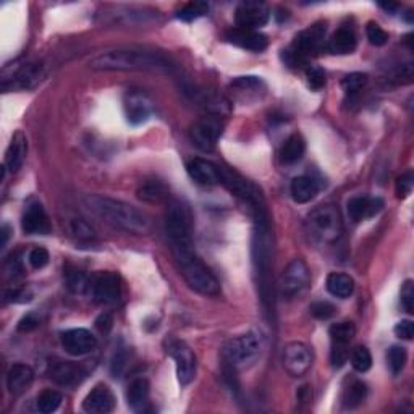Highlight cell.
I'll return each instance as SVG.
<instances>
[{"instance_id": "f6af8a7d", "label": "cell", "mask_w": 414, "mask_h": 414, "mask_svg": "<svg viewBox=\"0 0 414 414\" xmlns=\"http://www.w3.org/2000/svg\"><path fill=\"white\" fill-rule=\"evenodd\" d=\"M49 251L45 248H34L31 253H29V264H31L34 269H43L49 264Z\"/></svg>"}, {"instance_id": "e0dca14e", "label": "cell", "mask_w": 414, "mask_h": 414, "mask_svg": "<svg viewBox=\"0 0 414 414\" xmlns=\"http://www.w3.org/2000/svg\"><path fill=\"white\" fill-rule=\"evenodd\" d=\"M383 201L381 197L371 196H354L348 201V215L353 222H363L366 219L374 217L382 211Z\"/></svg>"}, {"instance_id": "d590c367", "label": "cell", "mask_w": 414, "mask_h": 414, "mask_svg": "<svg viewBox=\"0 0 414 414\" xmlns=\"http://www.w3.org/2000/svg\"><path fill=\"white\" fill-rule=\"evenodd\" d=\"M209 11V5L206 2H191L186 4L185 7L178 11V18L183 21H193L201 18Z\"/></svg>"}, {"instance_id": "8fae6325", "label": "cell", "mask_w": 414, "mask_h": 414, "mask_svg": "<svg viewBox=\"0 0 414 414\" xmlns=\"http://www.w3.org/2000/svg\"><path fill=\"white\" fill-rule=\"evenodd\" d=\"M167 353L173 358L175 364H177V376L182 386H188L193 381L196 374V358L191 348L186 345L185 342L175 340L170 338L165 343Z\"/></svg>"}, {"instance_id": "4fadbf2b", "label": "cell", "mask_w": 414, "mask_h": 414, "mask_svg": "<svg viewBox=\"0 0 414 414\" xmlns=\"http://www.w3.org/2000/svg\"><path fill=\"white\" fill-rule=\"evenodd\" d=\"M312 364V353L305 343L293 342L283 348V366L290 376L301 377Z\"/></svg>"}, {"instance_id": "4dcf8cb0", "label": "cell", "mask_w": 414, "mask_h": 414, "mask_svg": "<svg viewBox=\"0 0 414 414\" xmlns=\"http://www.w3.org/2000/svg\"><path fill=\"white\" fill-rule=\"evenodd\" d=\"M230 87L240 96L241 94L259 96V92L266 89V85H264V81L259 80L258 77H240L233 81Z\"/></svg>"}, {"instance_id": "7bdbcfd3", "label": "cell", "mask_w": 414, "mask_h": 414, "mask_svg": "<svg viewBox=\"0 0 414 414\" xmlns=\"http://www.w3.org/2000/svg\"><path fill=\"white\" fill-rule=\"evenodd\" d=\"M401 306L408 314L414 312V283L413 280H406L403 288H401Z\"/></svg>"}, {"instance_id": "681fc988", "label": "cell", "mask_w": 414, "mask_h": 414, "mask_svg": "<svg viewBox=\"0 0 414 414\" xmlns=\"http://www.w3.org/2000/svg\"><path fill=\"white\" fill-rule=\"evenodd\" d=\"M72 229L78 238H86V240H89V238L94 236V231H92L91 227L81 220H75L72 224Z\"/></svg>"}, {"instance_id": "ba28073f", "label": "cell", "mask_w": 414, "mask_h": 414, "mask_svg": "<svg viewBox=\"0 0 414 414\" xmlns=\"http://www.w3.org/2000/svg\"><path fill=\"white\" fill-rule=\"evenodd\" d=\"M311 272L303 259H293L278 278V293L283 300H293L307 288Z\"/></svg>"}, {"instance_id": "d4e9b609", "label": "cell", "mask_w": 414, "mask_h": 414, "mask_svg": "<svg viewBox=\"0 0 414 414\" xmlns=\"http://www.w3.org/2000/svg\"><path fill=\"white\" fill-rule=\"evenodd\" d=\"M291 197L298 204H306L312 201L319 193V183L312 177L303 175V177H296L290 186Z\"/></svg>"}, {"instance_id": "1f68e13d", "label": "cell", "mask_w": 414, "mask_h": 414, "mask_svg": "<svg viewBox=\"0 0 414 414\" xmlns=\"http://www.w3.org/2000/svg\"><path fill=\"white\" fill-rule=\"evenodd\" d=\"M366 395H367V388L364 383L359 381H354L349 383V387H347L345 392H343V405H345V408L353 410V408H356L363 403V401L366 400Z\"/></svg>"}, {"instance_id": "3957f363", "label": "cell", "mask_w": 414, "mask_h": 414, "mask_svg": "<svg viewBox=\"0 0 414 414\" xmlns=\"http://www.w3.org/2000/svg\"><path fill=\"white\" fill-rule=\"evenodd\" d=\"M173 256L180 272H182L183 278L191 288L206 296H217L220 293L217 278L209 271V267L197 258L195 249L180 251V253H173Z\"/></svg>"}, {"instance_id": "e575fe53", "label": "cell", "mask_w": 414, "mask_h": 414, "mask_svg": "<svg viewBox=\"0 0 414 414\" xmlns=\"http://www.w3.org/2000/svg\"><path fill=\"white\" fill-rule=\"evenodd\" d=\"M65 282L68 290L72 293H85L89 287V280H87L86 273H83L78 269H67L65 272Z\"/></svg>"}, {"instance_id": "f1b7e54d", "label": "cell", "mask_w": 414, "mask_h": 414, "mask_svg": "<svg viewBox=\"0 0 414 414\" xmlns=\"http://www.w3.org/2000/svg\"><path fill=\"white\" fill-rule=\"evenodd\" d=\"M327 290L330 295L337 296V298H349L354 291V280L347 273L334 272L327 277Z\"/></svg>"}, {"instance_id": "603a6c76", "label": "cell", "mask_w": 414, "mask_h": 414, "mask_svg": "<svg viewBox=\"0 0 414 414\" xmlns=\"http://www.w3.org/2000/svg\"><path fill=\"white\" fill-rule=\"evenodd\" d=\"M354 49H356V33L352 26H340L329 39V50L335 55L353 54Z\"/></svg>"}, {"instance_id": "277c9868", "label": "cell", "mask_w": 414, "mask_h": 414, "mask_svg": "<svg viewBox=\"0 0 414 414\" xmlns=\"http://www.w3.org/2000/svg\"><path fill=\"white\" fill-rule=\"evenodd\" d=\"M165 230L172 244V253L193 249V224L188 206L182 201H172L165 214Z\"/></svg>"}, {"instance_id": "d6a6232c", "label": "cell", "mask_w": 414, "mask_h": 414, "mask_svg": "<svg viewBox=\"0 0 414 414\" xmlns=\"http://www.w3.org/2000/svg\"><path fill=\"white\" fill-rule=\"evenodd\" d=\"M63 396L57 390H44L43 393L38 396V410L39 413L49 414L54 413L58 406H60Z\"/></svg>"}, {"instance_id": "c3c4849f", "label": "cell", "mask_w": 414, "mask_h": 414, "mask_svg": "<svg viewBox=\"0 0 414 414\" xmlns=\"http://www.w3.org/2000/svg\"><path fill=\"white\" fill-rule=\"evenodd\" d=\"M126 366V353L125 352H119L115 353V356L112 359V366H110V371H112L114 377H120L124 374V369Z\"/></svg>"}, {"instance_id": "44dd1931", "label": "cell", "mask_w": 414, "mask_h": 414, "mask_svg": "<svg viewBox=\"0 0 414 414\" xmlns=\"http://www.w3.org/2000/svg\"><path fill=\"white\" fill-rule=\"evenodd\" d=\"M227 38H229L231 44L238 45V48L253 50V52H262L267 48V44H269L264 34L253 31V29L236 28V29H233V31H230Z\"/></svg>"}, {"instance_id": "7402d4cb", "label": "cell", "mask_w": 414, "mask_h": 414, "mask_svg": "<svg viewBox=\"0 0 414 414\" xmlns=\"http://www.w3.org/2000/svg\"><path fill=\"white\" fill-rule=\"evenodd\" d=\"M34 382V372L26 364H13L7 374V387L11 395H23Z\"/></svg>"}, {"instance_id": "30bf717a", "label": "cell", "mask_w": 414, "mask_h": 414, "mask_svg": "<svg viewBox=\"0 0 414 414\" xmlns=\"http://www.w3.org/2000/svg\"><path fill=\"white\" fill-rule=\"evenodd\" d=\"M87 291L97 305H115L121 296L120 280L112 272H101L89 280Z\"/></svg>"}, {"instance_id": "bcb514c9", "label": "cell", "mask_w": 414, "mask_h": 414, "mask_svg": "<svg viewBox=\"0 0 414 414\" xmlns=\"http://www.w3.org/2000/svg\"><path fill=\"white\" fill-rule=\"evenodd\" d=\"M413 186H414L413 172L403 173L401 177H398V180H396V195L400 197H408L411 195Z\"/></svg>"}, {"instance_id": "ab89813d", "label": "cell", "mask_w": 414, "mask_h": 414, "mask_svg": "<svg viewBox=\"0 0 414 414\" xmlns=\"http://www.w3.org/2000/svg\"><path fill=\"white\" fill-rule=\"evenodd\" d=\"M366 34H367V39H369V43L372 45H376V48H382V45H386L388 43V34L374 21H371L369 25H367Z\"/></svg>"}, {"instance_id": "83f0119b", "label": "cell", "mask_w": 414, "mask_h": 414, "mask_svg": "<svg viewBox=\"0 0 414 414\" xmlns=\"http://www.w3.org/2000/svg\"><path fill=\"white\" fill-rule=\"evenodd\" d=\"M305 153H306L305 139H303V136L298 135V133H295V135H291L287 141H285L280 157H282L283 164L291 165V164H296V162H300L303 159V156H305Z\"/></svg>"}, {"instance_id": "8d00e7d4", "label": "cell", "mask_w": 414, "mask_h": 414, "mask_svg": "<svg viewBox=\"0 0 414 414\" xmlns=\"http://www.w3.org/2000/svg\"><path fill=\"white\" fill-rule=\"evenodd\" d=\"M387 361H388V367L392 369L393 374H398V372L403 371V367L408 361L406 349L401 347H392L387 353Z\"/></svg>"}, {"instance_id": "ee69618b", "label": "cell", "mask_w": 414, "mask_h": 414, "mask_svg": "<svg viewBox=\"0 0 414 414\" xmlns=\"http://www.w3.org/2000/svg\"><path fill=\"white\" fill-rule=\"evenodd\" d=\"M306 77H307L309 87H311V89H314V91L322 89V87L325 86V73H324L322 68L311 67L307 70Z\"/></svg>"}, {"instance_id": "484cf974", "label": "cell", "mask_w": 414, "mask_h": 414, "mask_svg": "<svg viewBox=\"0 0 414 414\" xmlns=\"http://www.w3.org/2000/svg\"><path fill=\"white\" fill-rule=\"evenodd\" d=\"M126 401L133 411H146V408L149 405V382L146 378H136V381H133L130 387H128Z\"/></svg>"}, {"instance_id": "60d3db41", "label": "cell", "mask_w": 414, "mask_h": 414, "mask_svg": "<svg viewBox=\"0 0 414 414\" xmlns=\"http://www.w3.org/2000/svg\"><path fill=\"white\" fill-rule=\"evenodd\" d=\"M349 352L348 345H343V343H332V352H330V363L337 369H340L342 366H345L348 361Z\"/></svg>"}, {"instance_id": "f907efd6", "label": "cell", "mask_w": 414, "mask_h": 414, "mask_svg": "<svg viewBox=\"0 0 414 414\" xmlns=\"http://www.w3.org/2000/svg\"><path fill=\"white\" fill-rule=\"evenodd\" d=\"M39 325V319H36V316H33V314H28L26 317H23L18 324V330L20 332H31L34 330Z\"/></svg>"}, {"instance_id": "52a82bcc", "label": "cell", "mask_w": 414, "mask_h": 414, "mask_svg": "<svg viewBox=\"0 0 414 414\" xmlns=\"http://www.w3.org/2000/svg\"><path fill=\"white\" fill-rule=\"evenodd\" d=\"M261 348L262 343L259 335L254 334V332H249V334H244L241 337L231 338L224 349V356L230 366L243 367L253 363L259 356Z\"/></svg>"}, {"instance_id": "9a60e30c", "label": "cell", "mask_w": 414, "mask_h": 414, "mask_svg": "<svg viewBox=\"0 0 414 414\" xmlns=\"http://www.w3.org/2000/svg\"><path fill=\"white\" fill-rule=\"evenodd\" d=\"M269 7L262 2H241L236 9L235 21L241 29H256L264 26L269 21Z\"/></svg>"}, {"instance_id": "816d5d0a", "label": "cell", "mask_w": 414, "mask_h": 414, "mask_svg": "<svg viewBox=\"0 0 414 414\" xmlns=\"http://www.w3.org/2000/svg\"><path fill=\"white\" fill-rule=\"evenodd\" d=\"M96 325H97L99 330L104 332V334H107V332L112 329V317H110L109 314H102V316L97 319Z\"/></svg>"}, {"instance_id": "5b68a950", "label": "cell", "mask_w": 414, "mask_h": 414, "mask_svg": "<svg viewBox=\"0 0 414 414\" xmlns=\"http://www.w3.org/2000/svg\"><path fill=\"white\" fill-rule=\"evenodd\" d=\"M343 224L340 211L332 204L319 206L309 214L307 217V233L312 241L317 244H334L342 236Z\"/></svg>"}, {"instance_id": "8992f818", "label": "cell", "mask_w": 414, "mask_h": 414, "mask_svg": "<svg viewBox=\"0 0 414 414\" xmlns=\"http://www.w3.org/2000/svg\"><path fill=\"white\" fill-rule=\"evenodd\" d=\"M325 36V25L317 23L311 28L305 29L300 34H296L293 43H291L290 49L285 52V58L291 67H300L305 63L309 57L316 54L322 45V40Z\"/></svg>"}, {"instance_id": "7c38bea8", "label": "cell", "mask_w": 414, "mask_h": 414, "mask_svg": "<svg viewBox=\"0 0 414 414\" xmlns=\"http://www.w3.org/2000/svg\"><path fill=\"white\" fill-rule=\"evenodd\" d=\"M44 77V65L43 63H26V65L18 67L10 75H4L2 87L5 91L15 89H31L36 86Z\"/></svg>"}, {"instance_id": "74e56055", "label": "cell", "mask_w": 414, "mask_h": 414, "mask_svg": "<svg viewBox=\"0 0 414 414\" xmlns=\"http://www.w3.org/2000/svg\"><path fill=\"white\" fill-rule=\"evenodd\" d=\"M352 366L354 367V371L358 372H367L372 366V356L371 352L366 347H358L352 353Z\"/></svg>"}, {"instance_id": "f546056e", "label": "cell", "mask_w": 414, "mask_h": 414, "mask_svg": "<svg viewBox=\"0 0 414 414\" xmlns=\"http://www.w3.org/2000/svg\"><path fill=\"white\" fill-rule=\"evenodd\" d=\"M168 196V190L164 183L157 182V180H151L141 185L138 190V197L146 202H160Z\"/></svg>"}, {"instance_id": "b9f144b4", "label": "cell", "mask_w": 414, "mask_h": 414, "mask_svg": "<svg viewBox=\"0 0 414 414\" xmlns=\"http://www.w3.org/2000/svg\"><path fill=\"white\" fill-rule=\"evenodd\" d=\"M309 311H311V314L316 319L327 320L334 316L337 309L334 305H330L329 301H317V303H312L311 307H309Z\"/></svg>"}, {"instance_id": "cb8c5ba5", "label": "cell", "mask_w": 414, "mask_h": 414, "mask_svg": "<svg viewBox=\"0 0 414 414\" xmlns=\"http://www.w3.org/2000/svg\"><path fill=\"white\" fill-rule=\"evenodd\" d=\"M50 378L55 381L60 386H75L81 378L85 377L83 367L73 363H67V361H57L50 366Z\"/></svg>"}, {"instance_id": "5bb4252c", "label": "cell", "mask_w": 414, "mask_h": 414, "mask_svg": "<svg viewBox=\"0 0 414 414\" xmlns=\"http://www.w3.org/2000/svg\"><path fill=\"white\" fill-rule=\"evenodd\" d=\"M124 110L128 124L131 125H143L153 115V102L149 96L143 91L133 89L126 92L124 101Z\"/></svg>"}, {"instance_id": "f35d334b", "label": "cell", "mask_w": 414, "mask_h": 414, "mask_svg": "<svg viewBox=\"0 0 414 414\" xmlns=\"http://www.w3.org/2000/svg\"><path fill=\"white\" fill-rule=\"evenodd\" d=\"M367 85V75L364 73H349L342 81L343 91L347 94H358V92L363 89V87Z\"/></svg>"}, {"instance_id": "4316f807", "label": "cell", "mask_w": 414, "mask_h": 414, "mask_svg": "<svg viewBox=\"0 0 414 414\" xmlns=\"http://www.w3.org/2000/svg\"><path fill=\"white\" fill-rule=\"evenodd\" d=\"M26 151H28L26 138L23 136L21 133H16L9 146L7 154H5L4 168H9V170L13 172V173L18 172L23 165V162H25Z\"/></svg>"}, {"instance_id": "9c48e42d", "label": "cell", "mask_w": 414, "mask_h": 414, "mask_svg": "<svg viewBox=\"0 0 414 414\" xmlns=\"http://www.w3.org/2000/svg\"><path fill=\"white\" fill-rule=\"evenodd\" d=\"M224 131V124L217 115H206L191 128V141L204 153H211Z\"/></svg>"}, {"instance_id": "7dc6e473", "label": "cell", "mask_w": 414, "mask_h": 414, "mask_svg": "<svg viewBox=\"0 0 414 414\" xmlns=\"http://www.w3.org/2000/svg\"><path fill=\"white\" fill-rule=\"evenodd\" d=\"M395 335L398 338H403V340H411L414 335V325L411 320H401L395 325Z\"/></svg>"}, {"instance_id": "ac0fdd59", "label": "cell", "mask_w": 414, "mask_h": 414, "mask_svg": "<svg viewBox=\"0 0 414 414\" xmlns=\"http://www.w3.org/2000/svg\"><path fill=\"white\" fill-rule=\"evenodd\" d=\"M115 408V396L107 386H97L91 390L83 401V410L92 414H107Z\"/></svg>"}, {"instance_id": "7a4b0ae2", "label": "cell", "mask_w": 414, "mask_h": 414, "mask_svg": "<svg viewBox=\"0 0 414 414\" xmlns=\"http://www.w3.org/2000/svg\"><path fill=\"white\" fill-rule=\"evenodd\" d=\"M83 202L91 214L116 229L131 233H146L149 230L148 217L131 204L99 195H87L83 197Z\"/></svg>"}, {"instance_id": "6da1fadb", "label": "cell", "mask_w": 414, "mask_h": 414, "mask_svg": "<svg viewBox=\"0 0 414 414\" xmlns=\"http://www.w3.org/2000/svg\"><path fill=\"white\" fill-rule=\"evenodd\" d=\"M89 67L97 72H168L170 63L154 52L119 49L96 55Z\"/></svg>"}, {"instance_id": "d6986e66", "label": "cell", "mask_w": 414, "mask_h": 414, "mask_svg": "<svg viewBox=\"0 0 414 414\" xmlns=\"http://www.w3.org/2000/svg\"><path fill=\"white\" fill-rule=\"evenodd\" d=\"M21 229L26 235H48L50 231L49 217L40 204H31L26 209L21 220Z\"/></svg>"}, {"instance_id": "836d02e7", "label": "cell", "mask_w": 414, "mask_h": 414, "mask_svg": "<svg viewBox=\"0 0 414 414\" xmlns=\"http://www.w3.org/2000/svg\"><path fill=\"white\" fill-rule=\"evenodd\" d=\"M332 343H343V345H348L349 342L353 340V337L356 335V329L352 322H338L334 324L329 330Z\"/></svg>"}, {"instance_id": "2e32d148", "label": "cell", "mask_w": 414, "mask_h": 414, "mask_svg": "<svg viewBox=\"0 0 414 414\" xmlns=\"http://www.w3.org/2000/svg\"><path fill=\"white\" fill-rule=\"evenodd\" d=\"M62 347L72 356H85L94 352L97 347L96 337L86 329H72L63 332L60 337Z\"/></svg>"}, {"instance_id": "ffe728a7", "label": "cell", "mask_w": 414, "mask_h": 414, "mask_svg": "<svg viewBox=\"0 0 414 414\" xmlns=\"http://www.w3.org/2000/svg\"><path fill=\"white\" fill-rule=\"evenodd\" d=\"M186 170H188V175L197 185L214 186L222 183L220 168L217 165H214L212 162H207L204 159H193L188 162Z\"/></svg>"}]
</instances>
